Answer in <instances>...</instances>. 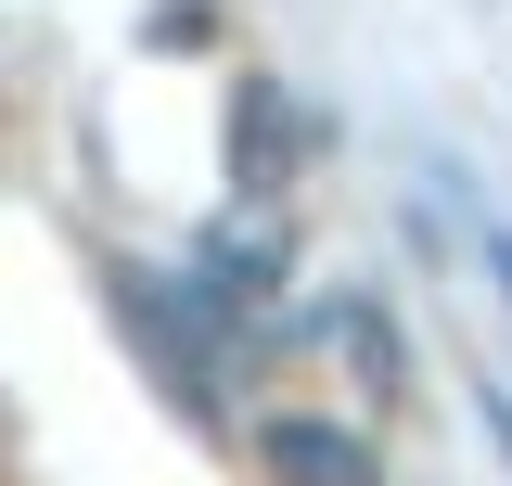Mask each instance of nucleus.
Returning <instances> with one entry per match:
<instances>
[{"instance_id":"1","label":"nucleus","mask_w":512,"mask_h":486,"mask_svg":"<svg viewBox=\"0 0 512 486\" xmlns=\"http://www.w3.org/2000/svg\"><path fill=\"white\" fill-rule=\"evenodd\" d=\"M116 320L154 346V371H167V397H180V410H218V346H205V320H192L154 269H116Z\"/></svg>"},{"instance_id":"3","label":"nucleus","mask_w":512,"mask_h":486,"mask_svg":"<svg viewBox=\"0 0 512 486\" xmlns=\"http://www.w3.org/2000/svg\"><path fill=\"white\" fill-rule=\"evenodd\" d=\"M269 282H282L269 231H205V256H192V307L205 320H269Z\"/></svg>"},{"instance_id":"2","label":"nucleus","mask_w":512,"mask_h":486,"mask_svg":"<svg viewBox=\"0 0 512 486\" xmlns=\"http://www.w3.org/2000/svg\"><path fill=\"white\" fill-rule=\"evenodd\" d=\"M256 474L269 486H384L372 435L333 423V410H282V423H256Z\"/></svg>"},{"instance_id":"5","label":"nucleus","mask_w":512,"mask_h":486,"mask_svg":"<svg viewBox=\"0 0 512 486\" xmlns=\"http://www.w3.org/2000/svg\"><path fill=\"white\" fill-rule=\"evenodd\" d=\"M487 269H500V307H512V231H487Z\"/></svg>"},{"instance_id":"4","label":"nucleus","mask_w":512,"mask_h":486,"mask_svg":"<svg viewBox=\"0 0 512 486\" xmlns=\"http://www.w3.org/2000/svg\"><path fill=\"white\" fill-rule=\"evenodd\" d=\"M320 333L346 346V371H359V397H372V410L410 384V359H397V333H384V307H372V295H333V320H320Z\"/></svg>"}]
</instances>
